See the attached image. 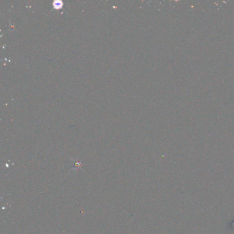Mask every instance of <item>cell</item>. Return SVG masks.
I'll list each match as a JSON object with an SVG mask.
<instances>
[{
  "instance_id": "1",
  "label": "cell",
  "mask_w": 234,
  "mask_h": 234,
  "mask_svg": "<svg viewBox=\"0 0 234 234\" xmlns=\"http://www.w3.org/2000/svg\"><path fill=\"white\" fill-rule=\"evenodd\" d=\"M62 2L60 1H57V2H54V7L55 8H60L62 6Z\"/></svg>"
}]
</instances>
